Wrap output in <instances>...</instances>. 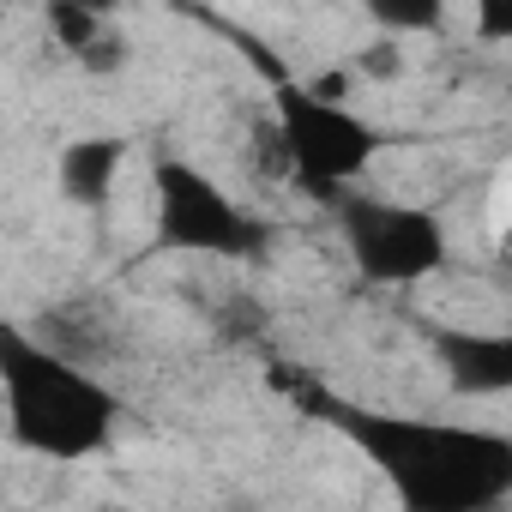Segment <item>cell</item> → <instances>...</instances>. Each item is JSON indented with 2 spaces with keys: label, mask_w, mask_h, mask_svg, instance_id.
<instances>
[{
  "label": "cell",
  "mask_w": 512,
  "mask_h": 512,
  "mask_svg": "<svg viewBox=\"0 0 512 512\" xmlns=\"http://www.w3.org/2000/svg\"><path fill=\"white\" fill-rule=\"evenodd\" d=\"M356 440L380 458L410 512H494L512 500V440L488 428H440L356 416Z\"/></svg>",
  "instance_id": "obj_1"
},
{
  "label": "cell",
  "mask_w": 512,
  "mask_h": 512,
  "mask_svg": "<svg viewBox=\"0 0 512 512\" xmlns=\"http://www.w3.org/2000/svg\"><path fill=\"white\" fill-rule=\"evenodd\" d=\"M434 350L452 392H470V398L512 392V332H440Z\"/></svg>",
  "instance_id": "obj_6"
},
{
  "label": "cell",
  "mask_w": 512,
  "mask_h": 512,
  "mask_svg": "<svg viewBox=\"0 0 512 512\" xmlns=\"http://www.w3.org/2000/svg\"><path fill=\"white\" fill-rule=\"evenodd\" d=\"M127 55H133V49H127V37L109 25V31H103V43H91V49L79 55V67H85V73H97V79H109V73H121V67H127Z\"/></svg>",
  "instance_id": "obj_10"
},
{
  "label": "cell",
  "mask_w": 512,
  "mask_h": 512,
  "mask_svg": "<svg viewBox=\"0 0 512 512\" xmlns=\"http://www.w3.org/2000/svg\"><path fill=\"white\" fill-rule=\"evenodd\" d=\"M49 31H55V43L79 61L91 43H103L109 19H103V13H91V7H67V0H61V7H49Z\"/></svg>",
  "instance_id": "obj_8"
},
{
  "label": "cell",
  "mask_w": 512,
  "mask_h": 512,
  "mask_svg": "<svg viewBox=\"0 0 512 512\" xmlns=\"http://www.w3.org/2000/svg\"><path fill=\"white\" fill-rule=\"evenodd\" d=\"M338 229H344V247L368 284H422L446 266V229L422 205L344 193Z\"/></svg>",
  "instance_id": "obj_3"
},
{
  "label": "cell",
  "mask_w": 512,
  "mask_h": 512,
  "mask_svg": "<svg viewBox=\"0 0 512 512\" xmlns=\"http://www.w3.org/2000/svg\"><path fill=\"white\" fill-rule=\"evenodd\" d=\"M350 73L368 79V85H392V79H404V43H398V37H374L368 49H356Z\"/></svg>",
  "instance_id": "obj_9"
},
{
  "label": "cell",
  "mask_w": 512,
  "mask_h": 512,
  "mask_svg": "<svg viewBox=\"0 0 512 512\" xmlns=\"http://www.w3.org/2000/svg\"><path fill=\"white\" fill-rule=\"evenodd\" d=\"M278 145L308 187H350L380 151L374 127L350 103H326L308 85H290L278 97Z\"/></svg>",
  "instance_id": "obj_4"
},
{
  "label": "cell",
  "mask_w": 512,
  "mask_h": 512,
  "mask_svg": "<svg viewBox=\"0 0 512 512\" xmlns=\"http://www.w3.org/2000/svg\"><path fill=\"white\" fill-rule=\"evenodd\" d=\"M121 163H127V145L109 139V133H85L73 145H61L55 157V181H61V199L67 205H109L115 199V181H121Z\"/></svg>",
  "instance_id": "obj_7"
},
{
  "label": "cell",
  "mask_w": 512,
  "mask_h": 512,
  "mask_svg": "<svg viewBox=\"0 0 512 512\" xmlns=\"http://www.w3.org/2000/svg\"><path fill=\"white\" fill-rule=\"evenodd\" d=\"M476 37L482 43H512V0H482L476 7Z\"/></svg>",
  "instance_id": "obj_12"
},
{
  "label": "cell",
  "mask_w": 512,
  "mask_h": 512,
  "mask_svg": "<svg viewBox=\"0 0 512 512\" xmlns=\"http://www.w3.org/2000/svg\"><path fill=\"white\" fill-rule=\"evenodd\" d=\"M0 380H7V428L19 446L49 458H85L115 428V398L61 350L7 332L0 338Z\"/></svg>",
  "instance_id": "obj_2"
},
{
  "label": "cell",
  "mask_w": 512,
  "mask_h": 512,
  "mask_svg": "<svg viewBox=\"0 0 512 512\" xmlns=\"http://www.w3.org/2000/svg\"><path fill=\"white\" fill-rule=\"evenodd\" d=\"M374 25L386 31V37H398V31H434L440 25V7H374Z\"/></svg>",
  "instance_id": "obj_11"
},
{
  "label": "cell",
  "mask_w": 512,
  "mask_h": 512,
  "mask_svg": "<svg viewBox=\"0 0 512 512\" xmlns=\"http://www.w3.org/2000/svg\"><path fill=\"white\" fill-rule=\"evenodd\" d=\"M157 187V241L163 247H187V253H235L247 241V217L241 205L193 163H157L151 175Z\"/></svg>",
  "instance_id": "obj_5"
}]
</instances>
